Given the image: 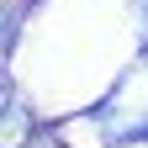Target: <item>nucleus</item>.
<instances>
[{
    "label": "nucleus",
    "instance_id": "1",
    "mask_svg": "<svg viewBox=\"0 0 148 148\" xmlns=\"http://www.w3.org/2000/svg\"><path fill=\"white\" fill-rule=\"evenodd\" d=\"M101 122L116 138H148V58H138L122 74V85L101 106Z\"/></svg>",
    "mask_w": 148,
    "mask_h": 148
},
{
    "label": "nucleus",
    "instance_id": "3",
    "mask_svg": "<svg viewBox=\"0 0 148 148\" xmlns=\"http://www.w3.org/2000/svg\"><path fill=\"white\" fill-rule=\"evenodd\" d=\"M143 16H148V5H143Z\"/></svg>",
    "mask_w": 148,
    "mask_h": 148
},
{
    "label": "nucleus",
    "instance_id": "2",
    "mask_svg": "<svg viewBox=\"0 0 148 148\" xmlns=\"http://www.w3.org/2000/svg\"><path fill=\"white\" fill-rule=\"evenodd\" d=\"M5 48H11V16L0 11V58H5Z\"/></svg>",
    "mask_w": 148,
    "mask_h": 148
}]
</instances>
